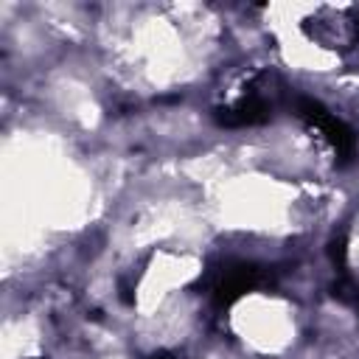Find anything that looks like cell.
I'll use <instances>...</instances> for the list:
<instances>
[{"label": "cell", "instance_id": "obj_5", "mask_svg": "<svg viewBox=\"0 0 359 359\" xmlns=\"http://www.w3.org/2000/svg\"><path fill=\"white\" fill-rule=\"evenodd\" d=\"M149 359H177V356H174L171 351H154V353H151Z\"/></svg>", "mask_w": 359, "mask_h": 359}, {"label": "cell", "instance_id": "obj_2", "mask_svg": "<svg viewBox=\"0 0 359 359\" xmlns=\"http://www.w3.org/2000/svg\"><path fill=\"white\" fill-rule=\"evenodd\" d=\"M272 283H275L272 272L266 266H261V264H252V261H224L216 269L205 272V278H199L194 283V289L205 286L216 309H230L238 297H244L250 292H258V289H266Z\"/></svg>", "mask_w": 359, "mask_h": 359}, {"label": "cell", "instance_id": "obj_3", "mask_svg": "<svg viewBox=\"0 0 359 359\" xmlns=\"http://www.w3.org/2000/svg\"><path fill=\"white\" fill-rule=\"evenodd\" d=\"M292 112H294L303 123H309L311 129L323 132V137L331 143V149H334L339 165H348V163L353 160V154H356V137H353L351 126L342 123L334 112H328L320 101H314V98H309V95H294V98H292Z\"/></svg>", "mask_w": 359, "mask_h": 359}, {"label": "cell", "instance_id": "obj_1", "mask_svg": "<svg viewBox=\"0 0 359 359\" xmlns=\"http://www.w3.org/2000/svg\"><path fill=\"white\" fill-rule=\"evenodd\" d=\"M283 93H286V87H283L280 76L272 70H261L250 79V84L233 104L213 109V121L224 129L261 126V123L272 121V112L283 101Z\"/></svg>", "mask_w": 359, "mask_h": 359}, {"label": "cell", "instance_id": "obj_4", "mask_svg": "<svg viewBox=\"0 0 359 359\" xmlns=\"http://www.w3.org/2000/svg\"><path fill=\"white\" fill-rule=\"evenodd\" d=\"M331 261H334V266H345V236H337V238H331Z\"/></svg>", "mask_w": 359, "mask_h": 359}]
</instances>
